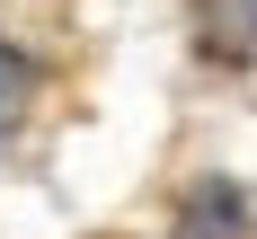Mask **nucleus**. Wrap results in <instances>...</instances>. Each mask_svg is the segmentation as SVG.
I'll return each mask as SVG.
<instances>
[{
    "label": "nucleus",
    "mask_w": 257,
    "mask_h": 239,
    "mask_svg": "<svg viewBox=\"0 0 257 239\" xmlns=\"http://www.w3.org/2000/svg\"><path fill=\"white\" fill-rule=\"evenodd\" d=\"M195 36L213 62H257V0H195Z\"/></svg>",
    "instance_id": "obj_1"
},
{
    "label": "nucleus",
    "mask_w": 257,
    "mask_h": 239,
    "mask_svg": "<svg viewBox=\"0 0 257 239\" xmlns=\"http://www.w3.org/2000/svg\"><path fill=\"white\" fill-rule=\"evenodd\" d=\"M18 115H27V62H18L9 45H0V133L18 124Z\"/></svg>",
    "instance_id": "obj_2"
}]
</instances>
